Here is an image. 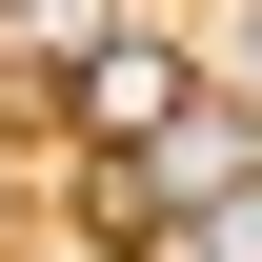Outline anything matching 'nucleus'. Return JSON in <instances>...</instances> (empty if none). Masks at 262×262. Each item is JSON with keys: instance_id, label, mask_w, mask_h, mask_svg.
<instances>
[{"instance_id": "f03ea898", "label": "nucleus", "mask_w": 262, "mask_h": 262, "mask_svg": "<svg viewBox=\"0 0 262 262\" xmlns=\"http://www.w3.org/2000/svg\"><path fill=\"white\" fill-rule=\"evenodd\" d=\"M182 242H202V262H262V162H242L222 202H182Z\"/></svg>"}, {"instance_id": "f257e3e1", "label": "nucleus", "mask_w": 262, "mask_h": 262, "mask_svg": "<svg viewBox=\"0 0 262 262\" xmlns=\"http://www.w3.org/2000/svg\"><path fill=\"white\" fill-rule=\"evenodd\" d=\"M182 101H202V61H182V40H81L61 121H81V141H182Z\"/></svg>"}]
</instances>
